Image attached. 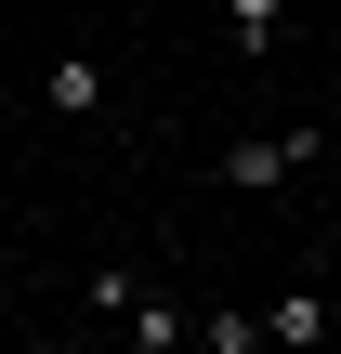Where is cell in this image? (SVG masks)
Here are the masks:
<instances>
[{
  "label": "cell",
  "mask_w": 341,
  "mask_h": 354,
  "mask_svg": "<svg viewBox=\"0 0 341 354\" xmlns=\"http://www.w3.org/2000/svg\"><path fill=\"white\" fill-rule=\"evenodd\" d=\"M53 105H66V118H92V105H105V66H92V53H66V66H53Z\"/></svg>",
  "instance_id": "5"
},
{
  "label": "cell",
  "mask_w": 341,
  "mask_h": 354,
  "mask_svg": "<svg viewBox=\"0 0 341 354\" xmlns=\"http://www.w3.org/2000/svg\"><path fill=\"white\" fill-rule=\"evenodd\" d=\"M79 302H92V315H118V354H184V342H197V315H184L158 276H131V263H92V276H79Z\"/></svg>",
  "instance_id": "1"
},
{
  "label": "cell",
  "mask_w": 341,
  "mask_h": 354,
  "mask_svg": "<svg viewBox=\"0 0 341 354\" xmlns=\"http://www.w3.org/2000/svg\"><path fill=\"white\" fill-rule=\"evenodd\" d=\"M223 26H237V53H250V66H263V53H276V39H289V0H223Z\"/></svg>",
  "instance_id": "4"
},
{
  "label": "cell",
  "mask_w": 341,
  "mask_h": 354,
  "mask_svg": "<svg viewBox=\"0 0 341 354\" xmlns=\"http://www.w3.org/2000/svg\"><path fill=\"white\" fill-rule=\"evenodd\" d=\"M197 354H263V315H197Z\"/></svg>",
  "instance_id": "6"
},
{
  "label": "cell",
  "mask_w": 341,
  "mask_h": 354,
  "mask_svg": "<svg viewBox=\"0 0 341 354\" xmlns=\"http://www.w3.org/2000/svg\"><path fill=\"white\" fill-rule=\"evenodd\" d=\"M315 158H329V131H237V145H223V184L263 197V184H289V171H315Z\"/></svg>",
  "instance_id": "2"
},
{
  "label": "cell",
  "mask_w": 341,
  "mask_h": 354,
  "mask_svg": "<svg viewBox=\"0 0 341 354\" xmlns=\"http://www.w3.org/2000/svg\"><path fill=\"white\" fill-rule=\"evenodd\" d=\"M329 342V289H276L263 302V354H315Z\"/></svg>",
  "instance_id": "3"
}]
</instances>
